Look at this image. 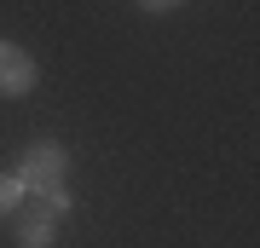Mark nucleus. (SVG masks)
<instances>
[{"label": "nucleus", "instance_id": "1", "mask_svg": "<svg viewBox=\"0 0 260 248\" xmlns=\"http://www.w3.org/2000/svg\"><path fill=\"white\" fill-rule=\"evenodd\" d=\"M64 214H70V191H47V196L18 202V248H52Z\"/></svg>", "mask_w": 260, "mask_h": 248}, {"label": "nucleus", "instance_id": "2", "mask_svg": "<svg viewBox=\"0 0 260 248\" xmlns=\"http://www.w3.org/2000/svg\"><path fill=\"white\" fill-rule=\"evenodd\" d=\"M64 145H52V138H35V145L18 156V185H23V196H47V191H64Z\"/></svg>", "mask_w": 260, "mask_h": 248}, {"label": "nucleus", "instance_id": "3", "mask_svg": "<svg viewBox=\"0 0 260 248\" xmlns=\"http://www.w3.org/2000/svg\"><path fill=\"white\" fill-rule=\"evenodd\" d=\"M35 87V58L23 52V46H6L0 41V92L6 98H18V92Z\"/></svg>", "mask_w": 260, "mask_h": 248}, {"label": "nucleus", "instance_id": "4", "mask_svg": "<svg viewBox=\"0 0 260 248\" xmlns=\"http://www.w3.org/2000/svg\"><path fill=\"white\" fill-rule=\"evenodd\" d=\"M18 202H23L18 173H0V220H6V214H18Z\"/></svg>", "mask_w": 260, "mask_h": 248}, {"label": "nucleus", "instance_id": "5", "mask_svg": "<svg viewBox=\"0 0 260 248\" xmlns=\"http://www.w3.org/2000/svg\"><path fill=\"white\" fill-rule=\"evenodd\" d=\"M145 12H168V6H179V0H139Z\"/></svg>", "mask_w": 260, "mask_h": 248}]
</instances>
